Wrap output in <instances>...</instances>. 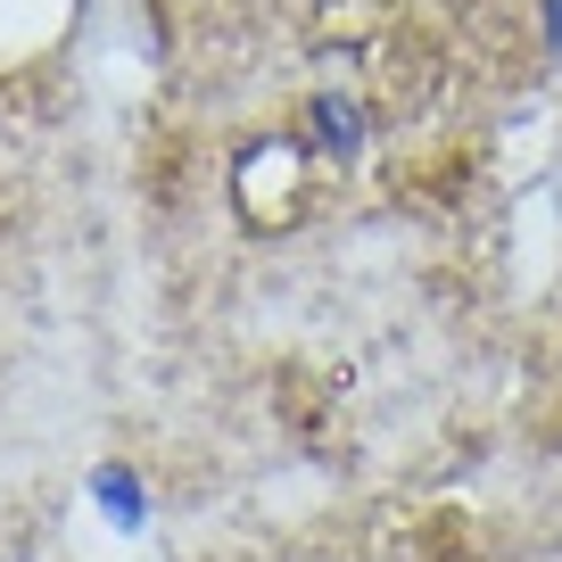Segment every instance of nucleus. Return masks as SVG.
Returning <instances> with one entry per match:
<instances>
[{"mask_svg": "<svg viewBox=\"0 0 562 562\" xmlns=\"http://www.w3.org/2000/svg\"><path fill=\"white\" fill-rule=\"evenodd\" d=\"M100 505H108V521H116V529H140V496H133V480H124V472H100Z\"/></svg>", "mask_w": 562, "mask_h": 562, "instance_id": "nucleus-1", "label": "nucleus"}, {"mask_svg": "<svg viewBox=\"0 0 562 562\" xmlns=\"http://www.w3.org/2000/svg\"><path fill=\"white\" fill-rule=\"evenodd\" d=\"M546 34H554V50H562V0H546Z\"/></svg>", "mask_w": 562, "mask_h": 562, "instance_id": "nucleus-2", "label": "nucleus"}]
</instances>
